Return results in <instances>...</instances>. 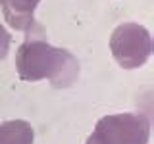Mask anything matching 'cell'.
<instances>
[{
	"instance_id": "cell-1",
	"label": "cell",
	"mask_w": 154,
	"mask_h": 144,
	"mask_svg": "<svg viewBox=\"0 0 154 144\" xmlns=\"http://www.w3.org/2000/svg\"><path fill=\"white\" fill-rule=\"evenodd\" d=\"M16 69L23 81L50 79V83L64 88L79 75V62L67 50L54 48L41 37H29L16 54Z\"/></svg>"
},
{
	"instance_id": "cell-5",
	"label": "cell",
	"mask_w": 154,
	"mask_h": 144,
	"mask_svg": "<svg viewBox=\"0 0 154 144\" xmlns=\"http://www.w3.org/2000/svg\"><path fill=\"white\" fill-rule=\"evenodd\" d=\"M35 133L31 123L23 119L0 123V144H33Z\"/></svg>"
},
{
	"instance_id": "cell-6",
	"label": "cell",
	"mask_w": 154,
	"mask_h": 144,
	"mask_svg": "<svg viewBox=\"0 0 154 144\" xmlns=\"http://www.w3.org/2000/svg\"><path fill=\"white\" fill-rule=\"evenodd\" d=\"M10 42H12V38H10V33H8L2 25H0V60H4V58L8 56Z\"/></svg>"
},
{
	"instance_id": "cell-3",
	"label": "cell",
	"mask_w": 154,
	"mask_h": 144,
	"mask_svg": "<svg viewBox=\"0 0 154 144\" xmlns=\"http://www.w3.org/2000/svg\"><path fill=\"white\" fill-rule=\"evenodd\" d=\"M110 50L123 69H137L150 56V33L139 23H122L110 37Z\"/></svg>"
},
{
	"instance_id": "cell-2",
	"label": "cell",
	"mask_w": 154,
	"mask_h": 144,
	"mask_svg": "<svg viewBox=\"0 0 154 144\" xmlns=\"http://www.w3.org/2000/svg\"><path fill=\"white\" fill-rule=\"evenodd\" d=\"M150 121L143 113L106 115L96 123L87 144H148Z\"/></svg>"
},
{
	"instance_id": "cell-4",
	"label": "cell",
	"mask_w": 154,
	"mask_h": 144,
	"mask_svg": "<svg viewBox=\"0 0 154 144\" xmlns=\"http://www.w3.org/2000/svg\"><path fill=\"white\" fill-rule=\"evenodd\" d=\"M41 0H4L2 10L8 25L17 31H29L35 25V10Z\"/></svg>"
},
{
	"instance_id": "cell-7",
	"label": "cell",
	"mask_w": 154,
	"mask_h": 144,
	"mask_svg": "<svg viewBox=\"0 0 154 144\" xmlns=\"http://www.w3.org/2000/svg\"><path fill=\"white\" fill-rule=\"evenodd\" d=\"M2 4H4V0H0V6H2Z\"/></svg>"
}]
</instances>
